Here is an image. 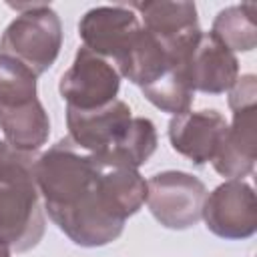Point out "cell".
<instances>
[{"label": "cell", "instance_id": "1", "mask_svg": "<svg viewBox=\"0 0 257 257\" xmlns=\"http://www.w3.org/2000/svg\"><path fill=\"white\" fill-rule=\"evenodd\" d=\"M36 183L50 221L80 247L116 241L147 201L139 169L92 155L68 137L38 157Z\"/></svg>", "mask_w": 257, "mask_h": 257}, {"label": "cell", "instance_id": "2", "mask_svg": "<svg viewBox=\"0 0 257 257\" xmlns=\"http://www.w3.org/2000/svg\"><path fill=\"white\" fill-rule=\"evenodd\" d=\"M38 151H24L0 141V245L24 253L46 231V215L36 183Z\"/></svg>", "mask_w": 257, "mask_h": 257}, {"label": "cell", "instance_id": "3", "mask_svg": "<svg viewBox=\"0 0 257 257\" xmlns=\"http://www.w3.org/2000/svg\"><path fill=\"white\" fill-rule=\"evenodd\" d=\"M36 78L24 64L0 54V131L8 145L24 151H38L50 135Z\"/></svg>", "mask_w": 257, "mask_h": 257}, {"label": "cell", "instance_id": "4", "mask_svg": "<svg viewBox=\"0 0 257 257\" xmlns=\"http://www.w3.org/2000/svg\"><path fill=\"white\" fill-rule=\"evenodd\" d=\"M18 16L0 36V54L24 64L36 76L44 74L62 48V24L46 2L8 4Z\"/></svg>", "mask_w": 257, "mask_h": 257}, {"label": "cell", "instance_id": "5", "mask_svg": "<svg viewBox=\"0 0 257 257\" xmlns=\"http://www.w3.org/2000/svg\"><path fill=\"white\" fill-rule=\"evenodd\" d=\"M207 187L185 171H163L147 181V207L167 229L185 231L201 221Z\"/></svg>", "mask_w": 257, "mask_h": 257}, {"label": "cell", "instance_id": "6", "mask_svg": "<svg viewBox=\"0 0 257 257\" xmlns=\"http://www.w3.org/2000/svg\"><path fill=\"white\" fill-rule=\"evenodd\" d=\"M120 88V74L100 54L80 46L70 68L60 76L58 92L68 108L92 110L112 102Z\"/></svg>", "mask_w": 257, "mask_h": 257}, {"label": "cell", "instance_id": "7", "mask_svg": "<svg viewBox=\"0 0 257 257\" xmlns=\"http://www.w3.org/2000/svg\"><path fill=\"white\" fill-rule=\"evenodd\" d=\"M143 24L128 4L96 6L84 12L78 22V36L82 46L100 54L114 68H118L128 56ZM118 72V70H116Z\"/></svg>", "mask_w": 257, "mask_h": 257}, {"label": "cell", "instance_id": "8", "mask_svg": "<svg viewBox=\"0 0 257 257\" xmlns=\"http://www.w3.org/2000/svg\"><path fill=\"white\" fill-rule=\"evenodd\" d=\"M205 227L221 239H249L257 231V197L243 179H229L207 195Z\"/></svg>", "mask_w": 257, "mask_h": 257}, {"label": "cell", "instance_id": "9", "mask_svg": "<svg viewBox=\"0 0 257 257\" xmlns=\"http://www.w3.org/2000/svg\"><path fill=\"white\" fill-rule=\"evenodd\" d=\"M131 120L133 110L120 98L92 110H76L66 106L68 139L92 155L110 153L126 133Z\"/></svg>", "mask_w": 257, "mask_h": 257}, {"label": "cell", "instance_id": "10", "mask_svg": "<svg viewBox=\"0 0 257 257\" xmlns=\"http://www.w3.org/2000/svg\"><path fill=\"white\" fill-rule=\"evenodd\" d=\"M141 20V24L175 54L187 58L203 32L199 28L197 6L193 2H133L128 4Z\"/></svg>", "mask_w": 257, "mask_h": 257}, {"label": "cell", "instance_id": "11", "mask_svg": "<svg viewBox=\"0 0 257 257\" xmlns=\"http://www.w3.org/2000/svg\"><path fill=\"white\" fill-rule=\"evenodd\" d=\"M227 126L225 116L215 108L187 110L171 118L169 141L173 151L189 159L193 165L203 167L219 153Z\"/></svg>", "mask_w": 257, "mask_h": 257}, {"label": "cell", "instance_id": "12", "mask_svg": "<svg viewBox=\"0 0 257 257\" xmlns=\"http://www.w3.org/2000/svg\"><path fill=\"white\" fill-rule=\"evenodd\" d=\"M187 74L193 90L221 94L239 78V60L217 36L201 32L187 58Z\"/></svg>", "mask_w": 257, "mask_h": 257}, {"label": "cell", "instance_id": "13", "mask_svg": "<svg viewBox=\"0 0 257 257\" xmlns=\"http://www.w3.org/2000/svg\"><path fill=\"white\" fill-rule=\"evenodd\" d=\"M257 159V104L233 108V122L227 126L219 153L211 161L221 177L243 179L253 173Z\"/></svg>", "mask_w": 257, "mask_h": 257}, {"label": "cell", "instance_id": "14", "mask_svg": "<svg viewBox=\"0 0 257 257\" xmlns=\"http://www.w3.org/2000/svg\"><path fill=\"white\" fill-rule=\"evenodd\" d=\"M257 6L253 2L235 4L221 10L211 26V34L217 36L233 52H251L257 46Z\"/></svg>", "mask_w": 257, "mask_h": 257}, {"label": "cell", "instance_id": "15", "mask_svg": "<svg viewBox=\"0 0 257 257\" xmlns=\"http://www.w3.org/2000/svg\"><path fill=\"white\" fill-rule=\"evenodd\" d=\"M141 92L153 106L161 108L163 112H171L173 116L191 110L195 98V90L187 74V64H179L171 68L153 84L141 88Z\"/></svg>", "mask_w": 257, "mask_h": 257}, {"label": "cell", "instance_id": "16", "mask_svg": "<svg viewBox=\"0 0 257 257\" xmlns=\"http://www.w3.org/2000/svg\"><path fill=\"white\" fill-rule=\"evenodd\" d=\"M157 143H159V137H157L155 122L145 116H133L126 133L116 143V147L110 153L100 157L139 169L153 157V153L157 151Z\"/></svg>", "mask_w": 257, "mask_h": 257}, {"label": "cell", "instance_id": "17", "mask_svg": "<svg viewBox=\"0 0 257 257\" xmlns=\"http://www.w3.org/2000/svg\"><path fill=\"white\" fill-rule=\"evenodd\" d=\"M0 257H10V251L6 247H2V245H0Z\"/></svg>", "mask_w": 257, "mask_h": 257}]
</instances>
